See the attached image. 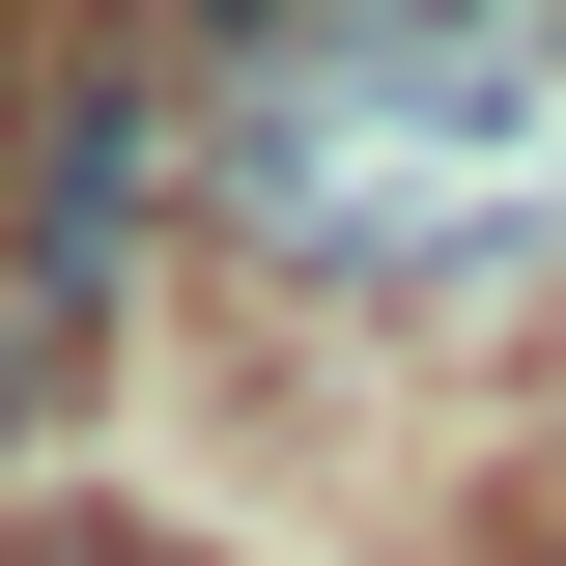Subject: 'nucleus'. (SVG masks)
Returning a JSON list of instances; mask_svg holds the SVG:
<instances>
[{
    "label": "nucleus",
    "mask_w": 566,
    "mask_h": 566,
    "mask_svg": "<svg viewBox=\"0 0 566 566\" xmlns=\"http://www.w3.org/2000/svg\"><path fill=\"white\" fill-rule=\"evenodd\" d=\"M227 227L283 283H538L566 255V0H312L199 114Z\"/></svg>",
    "instance_id": "f257e3e1"
},
{
    "label": "nucleus",
    "mask_w": 566,
    "mask_h": 566,
    "mask_svg": "<svg viewBox=\"0 0 566 566\" xmlns=\"http://www.w3.org/2000/svg\"><path fill=\"white\" fill-rule=\"evenodd\" d=\"M0 566H114V538H0Z\"/></svg>",
    "instance_id": "f03ea898"
},
{
    "label": "nucleus",
    "mask_w": 566,
    "mask_h": 566,
    "mask_svg": "<svg viewBox=\"0 0 566 566\" xmlns=\"http://www.w3.org/2000/svg\"><path fill=\"white\" fill-rule=\"evenodd\" d=\"M199 29H283V0H199Z\"/></svg>",
    "instance_id": "7ed1b4c3"
}]
</instances>
